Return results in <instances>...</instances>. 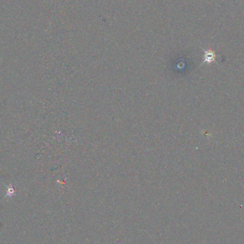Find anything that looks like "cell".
<instances>
[{
	"label": "cell",
	"instance_id": "obj_1",
	"mask_svg": "<svg viewBox=\"0 0 244 244\" xmlns=\"http://www.w3.org/2000/svg\"><path fill=\"white\" fill-rule=\"evenodd\" d=\"M215 54L211 51H205L204 54V62L211 63L215 60Z\"/></svg>",
	"mask_w": 244,
	"mask_h": 244
}]
</instances>
